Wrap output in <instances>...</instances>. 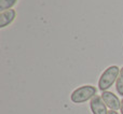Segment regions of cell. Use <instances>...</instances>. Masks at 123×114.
<instances>
[{
    "label": "cell",
    "mask_w": 123,
    "mask_h": 114,
    "mask_svg": "<svg viewBox=\"0 0 123 114\" xmlns=\"http://www.w3.org/2000/svg\"><path fill=\"white\" fill-rule=\"evenodd\" d=\"M102 98H103V100H104V102L106 103V106L108 107V108H110V110L117 111L121 108V101H120L119 98L113 93H111V91H103Z\"/></svg>",
    "instance_id": "3"
},
{
    "label": "cell",
    "mask_w": 123,
    "mask_h": 114,
    "mask_svg": "<svg viewBox=\"0 0 123 114\" xmlns=\"http://www.w3.org/2000/svg\"><path fill=\"white\" fill-rule=\"evenodd\" d=\"M91 110L93 114H107V108L106 103L104 102L103 98L98 95H95L90 101Z\"/></svg>",
    "instance_id": "4"
},
{
    "label": "cell",
    "mask_w": 123,
    "mask_h": 114,
    "mask_svg": "<svg viewBox=\"0 0 123 114\" xmlns=\"http://www.w3.org/2000/svg\"><path fill=\"white\" fill-rule=\"evenodd\" d=\"M116 88L119 95L123 96V67L120 70V74L117 79V83H116Z\"/></svg>",
    "instance_id": "7"
},
{
    "label": "cell",
    "mask_w": 123,
    "mask_h": 114,
    "mask_svg": "<svg viewBox=\"0 0 123 114\" xmlns=\"http://www.w3.org/2000/svg\"><path fill=\"white\" fill-rule=\"evenodd\" d=\"M95 95V87L92 86V85H84V86H81L79 88H77L76 91H74L70 98H71V101L74 102V103H83V102L92 99Z\"/></svg>",
    "instance_id": "2"
},
{
    "label": "cell",
    "mask_w": 123,
    "mask_h": 114,
    "mask_svg": "<svg viewBox=\"0 0 123 114\" xmlns=\"http://www.w3.org/2000/svg\"><path fill=\"white\" fill-rule=\"evenodd\" d=\"M16 2L17 0H0V11L3 12V11L10 10Z\"/></svg>",
    "instance_id": "6"
},
{
    "label": "cell",
    "mask_w": 123,
    "mask_h": 114,
    "mask_svg": "<svg viewBox=\"0 0 123 114\" xmlns=\"http://www.w3.org/2000/svg\"><path fill=\"white\" fill-rule=\"evenodd\" d=\"M120 110H121V114H123V99L121 100V108H120Z\"/></svg>",
    "instance_id": "9"
},
{
    "label": "cell",
    "mask_w": 123,
    "mask_h": 114,
    "mask_svg": "<svg viewBox=\"0 0 123 114\" xmlns=\"http://www.w3.org/2000/svg\"><path fill=\"white\" fill-rule=\"evenodd\" d=\"M119 74H120V69L117 66H110L109 68H107L99 78L98 88L102 91H105L106 89H108L117 81Z\"/></svg>",
    "instance_id": "1"
},
{
    "label": "cell",
    "mask_w": 123,
    "mask_h": 114,
    "mask_svg": "<svg viewBox=\"0 0 123 114\" xmlns=\"http://www.w3.org/2000/svg\"><path fill=\"white\" fill-rule=\"evenodd\" d=\"M107 114H119L117 112V111H113V110H110V111H108L107 112Z\"/></svg>",
    "instance_id": "8"
},
{
    "label": "cell",
    "mask_w": 123,
    "mask_h": 114,
    "mask_svg": "<svg viewBox=\"0 0 123 114\" xmlns=\"http://www.w3.org/2000/svg\"><path fill=\"white\" fill-rule=\"evenodd\" d=\"M15 11L10 9V10L3 11L0 13V27L3 28L6 26H8L9 24H11L15 18Z\"/></svg>",
    "instance_id": "5"
}]
</instances>
